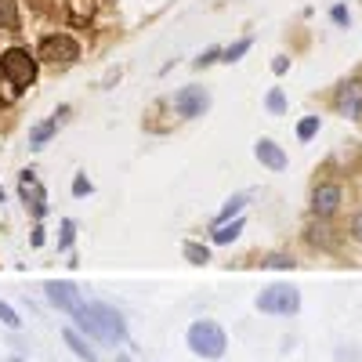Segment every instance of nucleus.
<instances>
[{"instance_id": "1", "label": "nucleus", "mask_w": 362, "mask_h": 362, "mask_svg": "<svg viewBox=\"0 0 362 362\" xmlns=\"http://www.w3.org/2000/svg\"><path fill=\"white\" fill-rule=\"evenodd\" d=\"M76 329L87 337H95L102 344H124L127 341V322L112 305H102V300H87V305L73 315Z\"/></svg>"}, {"instance_id": "2", "label": "nucleus", "mask_w": 362, "mask_h": 362, "mask_svg": "<svg viewBox=\"0 0 362 362\" xmlns=\"http://www.w3.org/2000/svg\"><path fill=\"white\" fill-rule=\"evenodd\" d=\"M185 341H189L192 355H199V358H221L228 351V337H225V329L214 319H196L189 326Z\"/></svg>"}, {"instance_id": "3", "label": "nucleus", "mask_w": 362, "mask_h": 362, "mask_svg": "<svg viewBox=\"0 0 362 362\" xmlns=\"http://www.w3.org/2000/svg\"><path fill=\"white\" fill-rule=\"evenodd\" d=\"M0 76H4L15 90H25L37 80V58L25 47H8L4 54H0Z\"/></svg>"}, {"instance_id": "4", "label": "nucleus", "mask_w": 362, "mask_h": 362, "mask_svg": "<svg viewBox=\"0 0 362 362\" xmlns=\"http://www.w3.org/2000/svg\"><path fill=\"white\" fill-rule=\"evenodd\" d=\"M257 312L264 315H297L300 312V290L286 286V283H276L257 293Z\"/></svg>"}, {"instance_id": "5", "label": "nucleus", "mask_w": 362, "mask_h": 362, "mask_svg": "<svg viewBox=\"0 0 362 362\" xmlns=\"http://www.w3.org/2000/svg\"><path fill=\"white\" fill-rule=\"evenodd\" d=\"M44 293H47L51 305H54L58 312H66V315H76V312L83 308L80 290H76L73 283H66V279H47V283H44Z\"/></svg>"}, {"instance_id": "6", "label": "nucleus", "mask_w": 362, "mask_h": 362, "mask_svg": "<svg viewBox=\"0 0 362 362\" xmlns=\"http://www.w3.org/2000/svg\"><path fill=\"white\" fill-rule=\"evenodd\" d=\"M18 196H22V203L33 210L37 218H44L47 214V192H44V185L37 181V174L33 170H25L22 177H18Z\"/></svg>"}, {"instance_id": "7", "label": "nucleus", "mask_w": 362, "mask_h": 362, "mask_svg": "<svg viewBox=\"0 0 362 362\" xmlns=\"http://www.w3.org/2000/svg\"><path fill=\"white\" fill-rule=\"evenodd\" d=\"M76 54H80L76 40H69V37H62V33L40 40V58H44V62H73Z\"/></svg>"}, {"instance_id": "8", "label": "nucleus", "mask_w": 362, "mask_h": 362, "mask_svg": "<svg viewBox=\"0 0 362 362\" xmlns=\"http://www.w3.org/2000/svg\"><path fill=\"white\" fill-rule=\"evenodd\" d=\"M174 109H177V116H203L210 109V95L203 87H185L174 95Z\"/></svg>"}, {"instance_id": "9", "label": "nucleus", "mask_w": 362, "mask_h": 362, "mask_svg": "<svg viewBox=\"0 0 362 362\" xmlns=\"http://www.w3.org/2000/svg\"><path fill=\"white\" fill-rule=\"evenodd\" d=\"M337 109L351 119H362V80H351L341 87V95H337Z\"/></svg>"}, {"instance_id": "10", "label": "nucleus", "mask_w": 362, "mask_h": 362, "mask_svg": "<svg viewBox=\"0 0 362 362\" xmlns=\"http://www.w3.org/2000/svg\"><path fill=\"white\" fill-rule=\"evenodd\" d=\"M337 203H341V189L337 185H319L312 192V210H315L319 218H329L337 210Z\"/></svg>"}, {"instance_id": "11", "label": "nucleus", "mask_w": 362, "mask_h": 362, "mask_svg": "<svg viewBox=\"0 0 362 362\" xmlns=\"http://www.w3.org/2000/svg\"><path fill=\"white\" fill-rule=\"evenodd\" d=\"M254 153H257V160L264 163V167H272V170H283L286 167V153L272 141V138H261L257 145H254Z\"/></svg>"}, {"instance_id": "12", "label": "nucleus", "mask_w": 362, "mask_h": 362, "mask_svg": "<svg viewBox=\"0 0 362 362\" xmlns=\"http://www.w3.org/2000/svg\"><path fill=\"white\" fill-rule=\"evenodd\" d=\"M62 337H66V344L73 348V355H76V358H83V362H98V351L80 337V329H73V326H69V329H62Z\"/></svg>"}, {"instance_id": "13", "label": "nucleus", "mask_w": 362, "mask_h": 362, "mask_svg": "<svg viewBox=\"0 0 362 362\" xmlns=\"http://www.w3.org/2000/svg\"><path fill=\"white\" fill-rule=\"evenodd\" d=\"M66 112H69V109L62 105V109H58V112L47 119V124H40V127H33V131H29V145H33V148H44V141H47V138L58 131V119H62Z\"/></svg>"}, {"instance_id": "14", "label": "nucleus", "mask_w": 362, "mask_h": 362, "mask_svg": "<svg viewBox=\"0 0 362 362\" xmlns=\"http://www.w3.org/2000/svg\"><path fill=\"white\" fill-rule=\"evenodd\" d=\"M250 196H254V192H239V196H232V199H228V203L221 206V214H218V221H214V225H225L228 218H235L239 210H243V206L250 203Z\"/></svg>"}, {"instance_id": "15", "label": "nucleus", "mask_w": 362, "mask_h": 362, "mask_svg": "<svg viewBox=\"0 0 362 362\" xmlns=\"http://www.w3.org/2000/svg\"><path fill=\"white\" fill-rule=\"evenodd\" d=\"M239 232H243V218H235L232 225L225 221V225H218V228H214V243H218V247H225V243H232V239H239Z\"/></svg>"}, {"instance_id": "16", "label": "nucleus", "mask_w": 362, "mask_h": 362, "mask_svg": "<svg viewBox=\"0 0 362 362\" xmlns=\"http://www.w3.org/2000/svg\"><path fill=\"white\" fill-rule=\"evenodd\" d=\"M15 22H18L15 0H0V29H15Z\"/></svg>"}, {"instance_id": "17", "label": "nucleus", "mask_w": 362, "mask_h": 362, "mask_svg": "<svg viewBox=\"0 0 362 362\" xmlns=\"http://www.w3.org/2000/svg\"><path fill=\"white\" fill-rule=\"evenodd\" d=\"M181 250H185V257H189L192 264H206V261H210V250H206V247H199V243H185Z\"/></svg>"}, {"instance_id": "18", "label": "nucleus", "mask_w": 362, "mask_h": 362, "mask_svg": "<svg viewBox=\"0 0 362 362\" xmlns=\"http://www.w3.org/2000/svg\"><path fill=\"white\" fill-rule=\"evenodd\" d=\"M0 322H4L8 329H18L22 326V319H18V312L8 305V300H0Z\"/></svg>"}, {"instance_id": "19", "label": "nucleus", "mask_w": 362, "mask_h": 362, "mask_svg": "<svg viewBox=\"0 0 362 362\" xmlns=\"http://www.w3.org/2000/svg\"><path fill=\"white\" fill-rule=\"evenodd\" d=\"M315 131H319V116H308V119H300V124H297V138L300 141H308Z\"/></svg>"}, {"instance_id": "20", "label": "nucleus", "mask_w": 362, "mask_h": 362, "mask_svg": "<svg viewBox=\"0 0 362 362\" xmlns=\"http://www.w3.org/2000/svg\"><path fill=\"white\" fill-rule=\"evenodd\" d=\"M297 261L293 257H286V254H272L268 261H264V268H276V272H286V268H293Z\"/></svg>"}, {"instance_id": "21", "label": "nucleus", "mask_w": 362, "mask_h": 362, "mask_svg": "<svg viewBox=\"0 0 362 362\" xmlns=\"http://www.w3.org/2000/svg\"><path fill=\"white\" fill-rule=\"evenodd\" d=\"M250 51V40H239V44H232L228 51H225V62H239V58H243Z\"/></svg>"}, {"instance_id": "22", "label": "nucleus", "mask_w": 362, "mask_h": 362, "mask_svg": "<svg viewBox=\"0 0 362 362\" xmlns=\"http://www.w3.org/2000/svg\"><path fill=\"white\" fill-rule=\"evenodd\" d=\"M73 232H76V225H73V221H66V225H62V239H58V247H62V250H69V247H73Z\"/></svg>"}, {"instance_id": "23", "label": "nucleus", "mask_w": 362, "mask_h": 362, "mask_svg": "<svg viewBox=\"0 0 362 362\" xmlns=\"http://www.w3.org/2000/svg\"><path fill=\"white\" fill-rule=\"evenodd\" d=\"M268 109H272V112H283V109H286L283 90H272V95H268Z\"/></svg>"}, {"instance_id": "24", "label": "nucleus", "mask_w": 362, "mask_h": 362, "mask_svg": "<svg viewBox=\"0 0 362 362\" xmlns=\"http://www.w3.org/2000/svg\"><path fill=\"white\" fill-rule=\"evenodd\" d=\"M221 54H225V51H218V47H214V51H206V54H199V58H196V66L203 69V66H210V62H218Z\"/></svg>"}, {"instance_id": "25", "label": "nucleus", "mask_w": 362, "mask_h": 362, "mask_svg": "<svg viewBox=\"0 0 362 362\" xmlns=\"http://www.w3.org/2000/svg\"><path fill=\"white\" fill-rule=\"evenodd\" d=\"M73 192H76V196L90 192V181H87V177H76V181H73Z\"/></svg>"}, {"instance_id": "26", "label": "nucleus", "mask_w": 362, "mask_h": 362, "mask_svg": "<svg viewBox=\"0 0 362 362\" xmlns=\"http://www.w3.org/2000/svg\"><path fill=\"white\" fill-rule=\"evenodd\" d=\"M351 232H355V239H358V243H362V214L355 218V225H351Z\"/></svg>"}, {"instance_id": "27", "label": "nucleus", "mask_w": 362, "mask_h": 362, "mask_svg": "<svg viewBox=\"0 0 362 362\" xmlns=\"http://www.w3.org/2000/svg\"><path fill=\"white\" fill-rule=\"evenodd\" d=\"M334 22H341V25H344V22H348V11H344V8H334Z\"/></svg>"}, {"instance_id": "28", "label": "nucleus", "mask_w": 362, "mask_h": 362, "mask_svg": "<svg viewBox=\"0 0 362 362\" xmlns=\"http://www.w3.org/2000/svg\"><path fill=\"white\" fill-rule=\"evenodd\" d=\"M33 247H44V228H33Z\"/></svg>"}, {"instance_id": "29", "label": "nucleus", "mask_w": 362, "mask_h": 362, "mask_svg": "<svg viewBox=\"0 0 362 362\" xmlns=\"http://www.w3.org/2000/svg\"><path fill=\"white\" fill-rule=\"evenodd\" d=\"M119 362H131V358H119Z\"/></svg>"}]
</instances>
